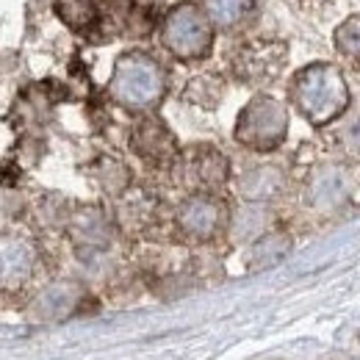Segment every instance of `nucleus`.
I'll return each instance as SVG.
<instances>
[{"mask_svg": "<svg viewBox=\"0 0 360 360\" xmlns=\"http://www.w3.org/2000/svg\"><path fill=\"white\" fill-rule=\"evenodd\" d=\"M333 45H335V50H338L344 58H349L352 64H360V14L347 17V20L335 28Z\"/></svg>", "mask_w": 360, "mask_h": 360, "instance_id": "nucleus-11", "label": "nucleus"}, {"mask_svg": "<svg viewBox=\"0 0 360 360\" xmlns=\"http://www.w3.org/2000/svg\"><path fill=\"white\" fill-rule=\"evenodd\" d=\"M53 8L61 17V22L78 34L100 31V0H56Z\"/></svg>", "mask_w": 360, "mask_h": 360, "instance_id": "nucleus-10", "label": "nucleus"}, {"mask_svg": "<svg viewBox=\"0 0 360 360\" xmlns=\"http://www.w3.org/2000/svg\"><path fill=\"white\" fill-rule=\"evenodd\" d=\"M131 147L139 158L155 167H167L178 158V141L158 117H141L131 131Z\"/></svg>", "mask_w": 360, "mask_h": 360, "instance_id": "nucleus-7", "label": "nucleus"}, {"mask_svg": "<svg viewBox=\"0 0 360 360\" xmlns=\"http://www.w3.org/2000/svg\"><path fill=\"white\" fill-rule=\"evenodd\" d=\"M288 61V45L283 39H250L230 58L233 75L247 86H266L280 78Z\"/></svg>", "mask_w": 360, "mask_h": 360, "instance_id": "nucleus-5", "label": "nucleus"}, {"mask_svg": "<svg viewBox=\"0 0 360 360\" xmlns=\"http://www.w3.org/2000/svg\"><path fill=\"white\" fill-rule=\"evenodd\" d=\"M285 134H288V111L280 100L269 94L252 97L236 122V141L255 153H269L280 147Z\"/></svg>", "mask_w": 360, "mask_h": 360, "instance_id": "nucleus-4", "label": "nucleus"}, {"mask_svg": "<svg viewBox=\"0 0 360 360\" xmlns=\"http://www.w3.org/2000/svg\"><path fill=\"white\" fill-rule=\"evenodd\" d=\"M214 31H241L255 14H258V0H200L197 3Z\"/></svg>", "mask_w": 360, "mask_h": 360, "instance_id": "nucleus-9", "label": "nucleus"}, {"mask_svg": "<svg viewBox=\"0 0 360 360\" xmlns=\"http://www.w3.org/2000/svg\"><path fill=\"white\" fill-rule=\"evenodd\" d=\"M108 89L114 94V100L122 103L125 108L144 111L161 103L167 91V72L153 56L141 50H128L117 58Z\"/></svg>", "mask_w": 360, "mask_h": 360, "instance_id": "nucleus-2", "label": "nucleus"}, {"mask_svg": "<svg viewBox=\"0 0 360 360\" xmlns=\"http://www.w3.org/2000/svg\"><path fill=\"white\" fill-rule=\"evenodd\" d=\"M136 3H144V6H155V8H158L164 0H136Z\"/></svg>", "mask_w": 360, "mask_h": 360, "instance_id": "nucleus-13", "label": "nucleus"}, {"mask_svg": "<svg viewBox=\"0 0 360 360\" xmlns=\"http://www.w3.org/2000/svg\"><path fill=\"white\" fill-rule=\"evenodd\" d=\"M311 3H327V0H311Z\"/></svg>", "mask_w": 360, "mask_h": 360, "instance_id": "nucleus-14", "label": "nucleus"}, {"mask_svg": "<svg viewBox=\"0 0 360 360\" xmlns=\"http://www.w3.org/2000/svg\"><path fill=\"white\" fill-rule=\"evenodd\" d=\"M225 205L219 197L197 191L191 194L178 211V227L183 236L194 241H211L225 227Z\"/></svg>", "mask_w": 360, "mask_h": 360, "instance_id": "nucleus-6", "label": "nucleus"}, {"mask_svg": "<svg viewBox=\"0 0 360 360\" xmlns=\"http://www.w3.org/2000/svg\"><path fill=\"white\" fill-rule=\"evenodd\" d=\"M291 103L311 125H327L338 120L349 105V86L338 67L316 61L302 67L291 81Z\"/></svg>", "mask_w": 360, "mask_h": 360, "instance_id": "nucleus-1", "label": "nucleus"}, {"mask_svg": "<svg viewBox=\"0 0 360 360\" xmlns=\"http://www.w3.org/2000/svg\"><path fill=\"white\" fill-rule=\"evenodd\" d=\"M227 158L217 147H191V153L186 155V178L191 180V186L197 191L214 194L217 188H222L227 180Z\"/></svg>", "mask_w": 360, "mask_h": 360, "instance_id": "nucleus-8", "label": "nucleus"}, {"mask_svg": "<svg viewBox=\"0 0 360 360\" xmlns=\"http://www.w3.org/2000/svg\"><path fill=\"white\" fill-rule=\"evenodd\" d=\"M186 100H194V103H200L205 108H214L222 100V81L214 78V75H208V72L200 75V78H194L186 86Z\"/></svg>", "mask_w": 360, "mask_h": 360, "instance_id": "nucleus-12", "label": "nucleus"}, {"mask_svg": "<svg viewBox=\"0 0 360 360\" xmlns=\"http://www.w3.org/2000/svg\"><path fill=\"white\" fill-rule=\"evenodd\" d=\"M161 45L178 61H200L214 50L217 31L197 3H178L158 20Z\"/></svg>", "mask_w": 360, "mask_h": 360, "instance_id": "nucleus-3", "label": "nucleus"}]
</instances>
